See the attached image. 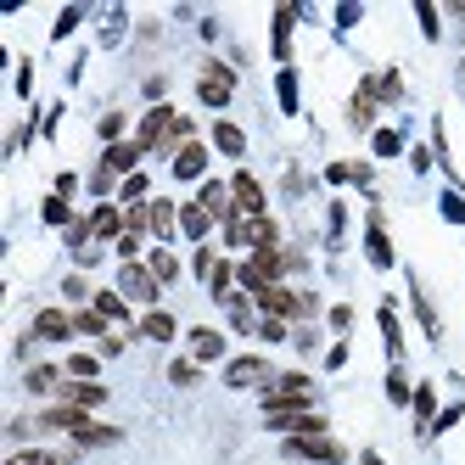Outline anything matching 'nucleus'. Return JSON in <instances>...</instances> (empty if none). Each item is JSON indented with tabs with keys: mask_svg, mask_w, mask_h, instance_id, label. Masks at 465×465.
<instances>
[{
	"mask_svg": "<svg viewBox=\"0 0 465 465\" xmlns=\"http://www.w3.org/2000/svg\"><path fill=\"white\" fill-rule=\"evenodd\" d=\"M236 281L258 297V292H270V286H281V252L275 247H258L247 263H236Z\"/></svg>",
	"mask_w": 465,
	"mask_h": 465,
	"instance_id": "1",
	"label": "nucleus"
},
{
	"mask_svg": "<svg viewBox=\"0 0 465 465\" xmlns=\"http://www.w3.org/2000/svg\"><path fill=\"white\" fill-rule=\"evenodd\" d=\"M286 454L292 460H314V465H342L348 460V449L331 438V431H325V438H286Z\"/></svg>",
	"mask_w": 465,
	"mask_h": 465,
	"instance_id": "2",
	"label": "nucleus"
},
{
	"mask_svg": "<svg viewBox=\"0 0 465 465\" xmlns=\"http://www.w3.org/2000/svg\"><path fill=\"white\" fill-rule=\"evenodd\" d=\"M174 124H180V113L157 102V107H152V113L141 118V129H135V141H141L146 152H163V146H169V135H174Z\"/></svg>",
	"mask_w": 465,
	"mask_h": 465,
	"instance_id": "3",
	"label": "nucleus"
},
{
	"mask_svg": "<svg viewBox=\"0 0 465 465\" xmlns=\"http://www.w3.org/2000/svg\"><path fill=\"white\" fill-rule=\"evenodd\" d=\"M118 292L129 297V303H157V275L146 270V263H124V270H118Z\"/></svg>",
	"mask_w": 465,
	"mask_h": 465,
	"instance_id": "4",
	"label": "nucleus"
},
{
	"mask_svg": "<svg viewBox=\"0 0 465 465\" xmlns=\"http://www.w3.org/2000/svg\"><path fill=\"white\" fill-rule=\"evenodd\" d=\"M196 95H203L208 107H224L230 95H236V74H230L224 62H208V68H203V79H196Z\"/></svg>",
	"mask_w": 465,
	"mask_h": 465,
	"instance_id": "5",
	"label": "nucleus"
},
{
	"mask_svg": "<svg viewBox=\"0 0 465 465\" xmlns=\"http://www.w3.org/2000/svg\"><path fill=\"white\" fill-rule=\"evenodd\" d=\"M141 157H146V146H141V141H118V146H107L102 169H113V174H124V180H129V174H141V169H135Z\"/></svg>",
	"mask_w": 465,
	"mask_h": 465,
	"instance_id": "6",
	"label": "nucleus"
},
{
	"mask_svg": "<svg viewBox=\"0 0 465 465\" xmlns=\"http://www.w3.org/2000/svg\"><path fill=\"white\" fill-rule=\"evenodd\" d=\"M224 381H230V387H258V381L270 387L275 376H270V359H236V364L224 371Z\"/></svg>",
	"mask_w": 465,
	"mask_h": 465,
	"instance_id": "7",
	"label": "nucleus"
},
{
	"mask_svg": "<svg viewBox=\"0 0 465 465\" xmlns=\"http://www.w3.org/2000/svg\"><path fill=\"white\" fill-rule=\"evenodd\" d=\"M230 196H236V213H247V219L263 213V185H258L252 174H236V180H230Z\"/></svg>",
	"mask_w": 465,
	"mask_h": 465,
	"instance_id": "8",
	"label": "nucleus"
},
{
	"mask_svg": "<svg viewBox=\"0 0 465 465\" xmlns=\"http://www.w3.org/2000/svg\"><path fill=\"white\" fill-rule=\"evenodd\" d=\"M196 208H208V213L224 224L230 213H236V196H230V185H224V180H208V185H203V196H196Z\"/></svg>",
	"mask_w": 465,
	"mask_h": 465,
	"instance_id": "9",
	"label": "nucleus"
},
{
	"mask_svg": "<svg viewBox=\"0 0 465 465\" xmlns=\"http://www.w3.org/2000/svg\"><path fill=\"white\" fill-rule=\"evenodd\" d=\"M62 404H74V410H95V404H107V387L102 381H68V387H62Z\"/></svg>",
	"mask_w": 465,
	"mask_h": 465,
	"instance_id": "10",
	"label": "nucleus"
},
{
	"mask_svg": "<svg viewBox=\"0 0 465 465\" xmlns=\"http://www.w3.org/2000/svg\"><path fill=\"white\" fill-rule=\"evenodd\" d=\"M35 337H45V342H68V337H74V314L45 309V314L35 320Z\"/></svg>",
	"mask_w": 465,
	"mask_h": 465,
	"instance_id": "11",
	"label": "nucleus"
},
{
	"mask_svg": "<svg viewBox=\"0 0 465 465\" xmlns=\"http://www.w3.org/2000/svg\"><path fill=\"white\" fill-rule=\"evenodd\" d=\"M203 169H208V146L191 141V146L174 157V180H203Z\"/></svg>",
	"mask_w": 465,
	"mask_h": 465,
	"instance_id": "12",
	"label": "nucleus"
},
{
	"mask_svg": "<svg viewBox=\"0 0 465 465\" xmlns=\"http://www.w3.org/2000/svg\"><path fill=\"white\" fill-rule=\"evenodd\" d=\"M191 359H203V364L224 359V337H219V331H208V325H196L191 331Z\"/></svg>",
	"mask_w": 465,
	"mask_h": 465,
	"instance_id": "13",
	"label": "nucleus"
},
{
	"mask_svg": "<svg viewBox=\"0 0 465 465\" xmlns=\"http://www.w3.org/2000/svg\"><path fill=\"white\" fill-rule=\"evenodd\" d=\"M84 420H90V415H84V410H74V404H51V410L40 415V426H45V431H79Z\"/></svg>",
	"mask_w": 465,
	"mask_h": 465,
	"instance_id": "14",
	"label": "nucleus"
},
{
	"mask_svg": "<svg viewBox=\"0 0 465 465\" xmlns=\"http://www.w3.org/2000/svg\"><path fill=\"white\" fill-rule=\"evenodd\" d=\"M118 438H124V431H118V426H102V420H84V426L74 431L79 449H107V443H118Z\"/></svg>",
	"mask_w": 465,
	"mask_h": 465,
	"instance_id": "15",
	"label": "nucleus"
},
{
	"mask_svg": "<svg viewBox=\"0 0 465 465\" xmlns=\"http://www.w3.org/2000/svg\"><path fill=\"white\" fill-rule=\"evenodd\" d=\"M364 252H371L376 270H392V242H387V230L371 219V230H364Z\"/></svg>",
	"mask_w": 465,
	"mask_h": 465,
	"instance_id": "16",
	"label": "nucleus"
},
{
	"mask_svg": "<svg viewBox=\"0 0 465 465\" xmlns=\"http://www.w3.org/2000/svg\"><path fill=\"white\" fill-rule=\"evenodd\" d=\"M90 230H95V236H102V242H118L129 224H124V213H118V208H107V203H102V208L90 213Z\"/></svg>",
	"mask_w": 465,
	"mask_h": 465,
	"instance_id": "17",
	"label": "nucleus"
},
{
	"mask_svg": "<svg viewBox=\"0 0 465 465\" xmlns=\"http://www.w3.org/2000/svg\"><path fill=\"white\" fill-rule=\"evenodd\" d=\"M213 146H219L224 157H242V152H247V135H242L230 118H219V124H213Z\"/></svg>",
	"mask_w": 465,
	"mask_h": 465,
	"instance_id": "18",
	"label": "nucleus"
},
{
	"mask_svg": "<svg viewBox=\"0 0 465 465\" xmlns=\"http://www.w3.org/2000/svg\"><path fill=\"white\" fill-rule=\"evenodd\" d=\"M180 230H185L191 242H203L208 230H213V213H208V208H196V203H185V208H180Z\"/></svg>",
	"mask_w": 465,
	"mask_h": 465,
	"instance_id": "19",
	"label": "nucleus"
},
{
	"mask_svg": "<svg viewBox=\"0 0 465 465\" xmlns=\"http://www.w3.org/2000/svg\"><path fill=\"white\" fill-rule=\"evenodd\" d=\"M174 230H180V208H174V203H152V236L169 242Z\"/></svg>",
	"mask_w": 465,
	"mask_h": 465,
	"instance_id": "20",
	"label": "nucleus"
},
{
	"mask_svg": "<svg viewBox=\"0 0 465 465\" xmlns=\"http://www.w3.org/2000/svg\"><path fill=\"white\" fill-rule=\"evenodd\" d=\"M95 314H107V325H118V320H129V297L124 292H95V303H90Z\"/></svg>",
	"mask_w": 465,
	"mask_h": 465,
	"instance_id": "21",
	"label": "nucleus"
},
{
	"mask_svg": "<svg viewBox=\"0 0 465 465\" xmlns=\"http://www.w3.org/2000/svg\"><path fill=\"white\" fill-rule=\"evenodd\" d=\"M292 17H297V12H275V35H270L275 62H286V56H292Z\"/></svg>",
	"mask_w": 465,
	"mask_h": 465,
	"instance_id": "22",
	"label": "nucleus"
},
{
	"mask_svg": "<svg viewBox=\"0 0 465 465\" xmlns=\"http://www.w3.org/2000/svg\"><path fill=\"white\" fill-rule=\"evenodd\" d=\"M141 331H146V337H152V342H174V320H169V314H163V309H146V320H141Z\"/></svg>",
	"mask_w": 465,
	"mask_h": 465,
	"instance_id": "23",
	"label": "nucleus"
},
{
	"mask_svg": "<svg viewBox=\"0 0 465 465\" xmlns=\"http://www.w3.org/2000/svg\"><path fill=\"white\" fill-rule=\"evenodd\" d=\"M410 410H415V426H431V420H438V392H431V387L420 381V387H415V404H410Z\"/></svg>",
	"mask_w": 465,
	"mask_h": 465,
	"instance_id": "24",
	"label": "nucleus"
},
{
	"mask_svg": "<svg viewBox=\"0 0 465 465\" xmlns=\"http://www.w3.org/2000/svg\"><path fill=\"white\" fill-rule=\"evenodd\" d=\"M381 337H387V353L392 359H404V337H398V309L381 303Z\"/></svg>",
	"mask_w": 465,
	"mask_h": 465,
	"instance_id": "25",
	"label": "nucleus"
},
{
	"mask_svg": "<svg viewBox=\"0 0 465 465\" xmlns=\"http://www.w3.org/2000/svg\"><path fill=\"white\" fill-rule=\"evenodd\" d=\"M146 270L157 275V286H169V281H180V258H174V252H152Z\"/></svg>",
	"mask_w": 465,
	"mask_h": 465,
	"instance_id": "26",
	"label": "nucleus"
},
{
	"mask_svg": "<svg viewBox=\"0 0 465 465\" xmlns=\"http://www.w3.org/2000/svg\"><path fill=\"white\" fill-rule=\"evenodd\" d=\"M6 465H68V454H56V449H23Z\"/></svg>",
	"mask_w": 465,
	"mask_h": 465,
	"instance_id": "27",
	"label": "nucleus"
},
{
	"mask_svg": "<svg viewBox=\"0 0 465 465\" xmlns=\"http://www.w3.org/2000/svg\"><path fill=\"white\" fill-rule=\"evenodd\" d=\"M74 331H79V337H107V314L79 309V314H74Z\"/></svg>",
	"mask_w": 465,
	"mask_h": 465,
	"instance_id": "28",
	"label": "nucleus"
},
{
	"mask_svg": "<svg viewBox=\"0 0 465 465\" xmlns=\"http://www.w3.org/2000/svg\"><path fill=\"white\" fill-rule=\"evenodd\" d=\"M387 398H392L398 410H404V404H415V387L404 381V371H387Z\"/></svg>",
	"mask_w": 465,
	"mask_h": 465,
	"instance_id": "29",
	"label": "nucleus"
},
{
	"mask_svg": "<svg viewBox=\"0 0 465 465\" xmlns=\"http://www.w3.org/2000/svg\"><path fill=\"white\" fill-rule=\"evenodd\" d=\"M56 381H62L56 364H35V371H28V392H51Z\"/></svg>",
	"mask_w": 465,
	"mask_h": 465,
	"instance_id": "30",
	"label": "nucleus"
},
{
	"mask_svg": "<svg viewBox=\"0 0 465 465\" xmlns=\"http://www.w3.org/2000/svg\"><path fill=\"white\" fill-rule=\"evenodd\" d=\"M146 191H152V185H146V174H129V180L118 185V196H124L129 208H141V203H146Z\"/></svg>",
	"mask_w": 465,
	"mask_h": 465,
	"instance_id": "31",
	"label": "nucleus"
},
{
	"mask_svg": "<svg viewBox=\"0 0 465 465\" xmlns=\"http://www.w3.org/2000/svg\"><path fill=\"white\" fill-rule=\"evenodd\" d=\"M95 371H102V359H90V353H74L68 359V376L74 381H95Z\"/></svg>",
	"mask_w": 465,
	"mask_h": 465,
	"instance_id": "32",
	"label": "nucleus"
},
{
	"mask_svg": "<svg viewBox=\"0 0 465 465\" xmlns=\"http://www.w3.org/2000/svg\"><path fill=\"white\" fill-rule=\"evenodd\" d=\"M275 90H281V113H297V74L292 68H281V84Z\"/></svg>",
	"mask_w": 465,
	"mask_h": 465,
	"instance_id": "33",
	"label": "nucleus"
},
{
	"mask_svg": "<svg viewBox=\"0 0 465 465\" xmlns=\"http://www.w3.org/2000/svg\"><path fill=\"white\" fill-rule=\"evenodd\" d=\"M404 152V135L398 129H376V157H398Z\"/></svg>",
	"mask_w": 465,
	"mask_h": 465,
	"instance_id": "34",
	"label": "nucleus"
},
{
	"mask_svg": "<svg viewBox=\"0 0 465 465\" xmlns=\"http://www.w3.org/2000/svg\"><path fill=\"white\" fill-rule=\"evenodd\" d=\"M40 213H45V224H74V219H68V196H45Z\"/></svg>",
	"mask_w": 465,
	"mask_h": 465,
	"instance_id": "35",
	"label": "nucleus"
},
{
	"mask_svg": "<svg viewBox=\"0 0 465 465\" xmlns=\"http://www.w3.org/2000/svg\"><path fill=\"white\" fill-rule=\"evenodd\" d=\"M410 297H415V314H420V325H426V337H438L443 325H438V314H431V303H426V297H420V286H415Z\"/></svg>",
	"mask_w": 465,
	"mask_h": 465,
	"instance_id": "36",
	"label": "nucleus"
},
{
	"mask_svg": "<svg viewBox=\"0 0 465 465\" xmlns=\"http://www.w3.org/2000/svg\"><path fill=\"white\" fill-rule=\"evenodd\" d=\"M169 381H174V387H191V381H196V364H191V359H174V364H169Z\"/></svg>",
	"mask_w": 465,
	"mask_h": 465,
	"instance_id": "37",
	"label": "nucleus"
},
{
	"mask_svg": "<svg viewBox=\"0 0 465 465\" xmlns=\"http://www.w3.org/2000/svg\"><path fill=\"white\" fill-rule=\"evenodd\" d=\"M415 17H420V35H426V40H438V12H431L426 0H415Z\"/></svg>",
	"mask_w": 465,
	"mask_h": 465,
	"instance_id": "38",
	"label": "nucleus"
},
{
	"mask_svg": "<svg viewBox=\"0 0 465 465\" xmlns=\"http://www.w3.org/2000/svg\"><path fill=\"white\" fill-rule=\"evenodd\" d=\"M79 17H84L79 6H74V12H62V17H56V28H51V35H56V40H68V35H74V28H79Z\"/></svg>",
	"mask_w": 465,
	"mask_h": 465,
	"instance_id": "39",
	"label": "nucleus"
},
{
	"mask_svg": "<svg viewBox=\"0 0 465 465\" xmlns=\"http://www.w3.org/2000/svg\"><path fill=\"white\" fill-rule=\"evenodd\" d=\"M258 337L263 342H286V320H258Z\"/></svg>",
	"mask_w": 465,
	"mask_h": 465,
	"instance_id": "40",
	"label": "nucleus"
},
{
	"mask_svg": "<svg viewBox=\"0 0 465 465\" xmlns=\"http://www.w3.org/2000/svg\"><path fill=\"white\" fill-rule=\"evenodd\" d=\"M118 135H124V118H118V113H107V118H102V141H107V146H118Z\"/></svg>",
	"mask_w": 465,
	"mask_h": 465,
	"instance_id": "41",
	"label": "nucleus"
},
{
	"mask_svg": "<svg viewBox=\"0 0 465 465\" xmlns=\"http://www.w3.org/2000/svg\"><path fill=\"white\" fill-rule=\"evenodd\" d=\"M443 219H454V224H465V196H454V191L443 196Z\"/></svg>",
	"mask_w": 465,
	"mask_h": 465,
	"instance_id": "42",
	"label": "nucleus"
},
{
	"mask_svg": "<svg viewBox=\"0 0 465 465\" xmlns=\"http://www.w3.org/2000/svg\"><path fill=\"white\" fill-rule=\"evenodd\" d=\"M325 180H331V185H348V180H353V163H331Z\"/></svg>",
	"mask_w": 465,
	"mask_h": 465,
	"instance_id": "43",
	"label": "nucleus"
},
{
	"mask_svg": "<svg viewBox=\"0 0 465 465\" xmlns=\"http://www.w3.org/2000/svg\"><path fill=\"white\" fill-rule=\"evenodd\" d=\"M113 180H118L113 169H95V180H90V191H95V196H107V191H113Z\"/></svg>",
	"mask_w": 465,
	"mask_h": 465,
	"instance_id": "44",
	"label": "nucleus"
},
{
	"mask_svg": "<svg viewBox=\"0 0 465 465\" xmlns=\"http://www.w3.org/2000/svg\"><path fill=\"white\" fill-rule=\"evenodd\" d=\"M460 415H465V410H460V404H449V410H443V415H438V420H431V431H449V426H454V420H460Z\"/></svg>",
	"mask_w": 465,
	"mask_h": 465,
	"instance_id": "45",
	"label": "nucleus"
},
{
	"mask_svg": "<svg viewBox=\"0 0 465 465\" xmlns=\"http://www.w3.org/2000/svg\"><path fill=\"white\" fill-rule=\"evenodd\" d=\"M342 364H348V348L337 342V348H331V353H325V371H342Z\"/></svg>",
	"mask_w": 465,
	"mask_h": 465,
	"instance_id": "46",
	"label": "nucleus"
},
{
	"mask_svg": "<svg viewBox=\"0 0 465 465\" xmlns=\"http://www.w3.org/2000/svg\"><path fill=\"white\" fill-rule=\"evenodd\" d=\"M28 90H35V68L23 62V68H17V95H28Z\"/></svg>",
	"mask_w": 465,
	"mask_h": 465,
	"instance_id": "47",
	"label": "nucleus"
},
{
	"mask_svg": "<svg viewBox=\"0 0 465 465\" xmlns=\"http://www.w3.org/2000/svg\"><path fill=\"white\" fill-rule=\"evenodd\" d=\"M79 191V174H56V196H74Z\"/></svg>",
	"mask_w": 465,
	"mask_h": 465,
	"instance_id": "48",
	"label": "nucleus"
},
{
	"mask_svg": "<svg viewBox=\"0 0 465 465\" xmlns=\"http://www.w3.org/2000/svg\"><path fill=\"white\" fill-rule=\"evenodd\" d=\"M359 465H381V454H364V460H359Z\"/></svg>",
	"mask_w": 465,
	"mask_h": 465,
	"instance_id": "49",
	"label": "nucleus"
},
{
	"mask_svg": "<svg viewBox=\"0 0 465 465\" xmlns=\"http://www.w3.org/2000/svg\"><path fill=\"white\" fill-rule=\"evenodd\" d=\"M454 12H460V17H465V0H454Z\"/></svg>",
	"mask_w": 465,
	"mask_h": 465,
	"instance_id": "50",
	"label": "nucleus"
},
{
	"mask_svg": "<svg viewBox=\"0 0 465 465\" xmlns=\"http://www.w3.org/2000/svg\"><path fill=\"white\" fill-rule=\"evenodd\" d=\"M460 74H465V62H460Z\"/></svg>",
	"mask_w": 465,
	"mask_h": 465,
	"instance_id": "51",
	"label": "nucleus"
}]
</instances>
